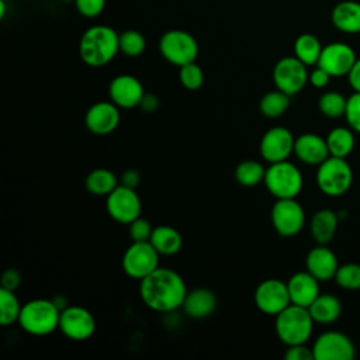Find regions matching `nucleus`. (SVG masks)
<instances>
[{
  "label": "nucleus",
  "instance_id": "nucleus-22",
  "mask_svg": "<svg viewBox=\"0 0 360 360\" xmlns=\"http://www.w3.org/2000/svg\"><path fill=\"white\" fill-rule=\"evenodd\" d=\"M181 308L187 316L193 319H202L215 311L217 297L208 288H194L187 291Z\"/></svg>",
  "mask_w": 360,
  "mask_h": 360
},
{
  "label": "nucleus",
  "instance_id": "nucleus-34",
  "mask_svg": "<svg viewBox=\"0 0 360 360\" xmlns=\"http://www.w3.org/2000/svg\"><path fill=\"white\" fill-rule=\"evenodd\" d=\"M335 281L345 290H360V264L346 263L338 267Z\"/></svg>",
  "mask_w": 360,
  "mask_h": 360
},
{
  "label": "nucleus",
  "instance_id": "nucleus-19",
  "mask_svg": "<svg viewBox=\"0 0 360 360\" xmlns=\"http://www.w3.org/2000/svg\"><path fill=\"white\" fill-rule=\"evenodd\" d=\"M294 155L307 165H321L325 159L330 156L326 138H322L314 132L301 134L295 138Z\"/></svg>",
  "mask_w": 360,
  "mask_h": 360
},
{
  "label": "nucleus",
  "instance_id": "nucleus-43",
  "mask_svg": "<svg viewBox=\"0 0 360 360\" xmlns=\"http://www.w3.org/2000/svg\"><path fill=\"white\" fill-rule=\"evenodd\" d=\"M141 181V174L136 169H127L122 176H121V183L122 186H127L129 188H136Z\"/></svg>",
  "mask_w": 360,
  "mask_h": 360
},
{
  "label": "nucleus",
  "instance_id": "nucleus-6",
  "mask_svg": "<svg viewBox=\"0 0 360 360\" xmlns=\"http://www.w3.org/2000/svg\"><path fill=\"white\" fill-rule=\"evenodd\" d=\"M353 170L345 158L329 156L316 170V184L329 197H340L352 187Z\"/></svg>",
  "mask_w": 360,
  "mask_h": 360
},
{
  "label": "nucleus",
  "instance_id": "nucleus-23",
  "mask_svg": "<svg viewBox=\"0 0 360 360\" xmlns=\"http://www.w3.org/2000/svg\"><path fill=\"white\" fill-rule=\"evenodd\" d=\"M332 24L342 32L359 34L360 32V3L345 0L338 3L330 14Z\"/></svg>",
  "mask_w": 360,
  "mask_h": 360
},
{
  "label": "nucleus",
  "instance_id": "nucleus-5",
  "mask_svg": "<svg viewBox=\"0 0 360 360\" xmlns=\"http://www.w3.org/2000/svg\"><path fill=\"white\" fill-rule=\"evenodd\" d=\"M263 183L267 191L277 200L295 198L302 190L304 179L300 169L287 159L270 163L266 169Z\"/></svg>",
  "mask_w": 360,
  "mask_h": 360
},
{
  "label": "nucleus",
  "instance_id": "nucleus-41",
  "mask_svg": "<svg viewBox=\"0 0 360 360\" xmlns=\"http://www.w3.org/2000/svg\"><path fill=\"white\" fill-rule=\"evenodd\" d=\"M330 75L322 69L321 66H316L311 73H309V77H308V82L316 87V89H323L329 84V80H330Z\"/></svg>",
  "mask_w": 360,
  "mask_h": 360
},
{
  "label": "nucleus",
  "instance_id": "nucleus-12",
  "mask_svg": "<svg viewBox=\"0 0 360 360\" xmlns=\"http://www.w3.org/2000/svg\"><path fill=\"white\" fill-rule=\"evenodd\" d=\"M59 330L70 340L83 342L94 335L96 319L87 308L68 305L60 311Z\"/></svg>",
  "mask_w": 360,
  "mask_h": 360
},
{
  "label": "nucleus",
  "instance_id": "nucleus-7",
  "mask_svg": "<svg viewBox=\"0 0 360 360\" xmlns=\"http://www.w3.org/2000/svg\"><path fill=\"white\" fill-rule=\"evenodd\" d=\"M159 256L149 240L132 242L122 255V270L128 277L141 281L159 267Z\"/></svg>",
  "mask_w": 360,
  "mask_h": 360
},
{
  "label": "nucleus",
  "instance_id": "nucleus-20",
  "mask_svg": "<svg viewBox=\"0 0 360 360\" xmlns=\"http://www.w3.org/2000/svg\"><path fill=\"white\" fill-rule=\"evenodd\" d=\"M305 267L316 280L328 281L335 278L339 263L336 255L326 245H318L308 252Z\"/></svg>",
  "mask_w": 360,
  "mask_h": 360
},
{
  "label": "nucleus",
  "instance_id": "nucleus-9",
  "mask_svg": "<svg viewBox=\"0 0 360 360\" xmlns=\"http://www.w3.org/2000/svg\"><path fill=\"white\" fill-rule=\"evenodd\" d=\"M273 228L280 236H295L305 225V211L295 198L277 200L270 211Z\"/></svg>",
  "mask_w": 360,
  "mask_h": 360
},
{
  "label": "nucleus",
  "instance_id": "nucleus-37",
  "mask_svg": "<svg viewBox=\"0 0 360 360\" xmlns=\"http://www.w3.org/2000/svg\"><path fill=\"white\" fill-rule=\"evenodd\" d=\"M345 118L349 127L360 134V91H354L350 97H347Z\"/></svg>",
  "mask_w": 360,
  "mask_h": 360
},
{
  "label": "nucleus",
  "instance_id": "nucleus-2",
  "mask_svg": "<svg viewBox=\"0 0 360 360\" xmlns=\"http://www.w3.org/2000/svg\"><path fill=\"white\" fill-rule=\"evenodd\" d=\"M120 51V35L107 25L90 27L80 38L79 53L82 60L91 66L100 68L114 59Z\"/></svg>",
  "mask_w": 360,
  "mask_h": 360
},
{
  "label": "nucleus",
  "instance_id": "nucleus-3",
  "mask_svg": "<svg viewBox=\"0 0 360 360\" xmlns=\"http://www.w3.org/2000/svg\"><path fill=\"white\" fill-rule=\"evenodd\" d=\"M60 309L53 300L35 298L22 304L18 325L32 336H46L59 329Z\"/></svg>",
  "mask_w": 360,
  "mask_h": 360
},
{
  "label": "nucleus",
  "instance_id": "nucleus-15",
  "mask_svg": "<svg viewBox=\"0 0 360 360\" xmlns=\"http://www.w3.org/2000/svg\"><path fill=\"white\" fill-rule=\"evenodd\" d=\"M295 138L290 129L284 127H273L267 129L259 145L262 158L269 163L287 160L294 153Z\"/></svg>",
  "mask_w": 360,
  "mask_h": 360
},
{
  "label": "nucleus",
  "instance_id": "nucleus-27",
  "mask_svg": "<svg viewBox=\"0 0 360 360\" xmlns=\"http://www.w3.org/2000/svg\"><path fill=\"white\" fill-rule=\"evenodd\" d=\"M353 132L354 131L350 127H336L329 131V134L326 135V143L330 156L346 159L353 152L356 145Z\"/></svg>",
  "mask_w": 360,
  "mask_h": 360
},
{
  "label": "nucleus",
  "instance_id": "nucleus-32",
  "mask_svg": "<svg viewBox=\"0 0 360 360\" xmlns=\"http://www.w3.org/2000/svg\"><path fill=\"white\" fill-rule=\"evenodd\" d=\"M22 305L20 304L14 291L0 287V323L8 326L18 322Z\"/></svg>",
  "mask_w": 360,
  "mask_h": 360
},
{
  "label": "nucleus",
  "instance_id": "nucleus-13",
  "mask_svg": "<svg viewBox=\"0 0 360 360\" xmlns=\"http://www.w3.org/2000/svg\"><path fill=\"white\" fill-rule=\"evenodd\" d=\"M255 305L266 315H277L291 304L287 283L278 278L263 280L253 294Z\"/></svg>",
  "mask_w": 360,
  "mask_h": 360
},
{
  "label": "nucleus",
  "instance_id": "nucleus-4",
  "mask_svg": "<svg viewBox=\"0 0 360 360\" xmlns=\"http://www.w3.org/2000/svg\"><path fill=\"white\" fill-rule=\"evenodd\" d=\"M315 321L312 319L308 308L290 304L285 309L276 315L274 329L277 338L285 345L307 343L312 335Z\"/></svg>",
  "mask_w": 360,
  "mask_h": 360
},
{
  "label": "nucleus",
  "instance_id": "nucleus-33",
  "mask_svg": "<svg viewBox=\"0 0 360 360\" xmlns=\"http://www.w3.org/2000/svg\"><path fill=\"white\" fill-rule=\"evenodd\" d=\"M347 98L338 91H326L318 100L319 111L328 118L345 117Z\"/></svg>",
  "mask_w": 360,
  "mask_h": 360
},
{
  "label": "nucleus",
  "instance_id": "nucleus-29",
  "mask_svg": "<svg viewBox=\"0 0 360 360\" xmlns=\"http://www.w3.org/2000/svg\"><path fill=\"white\" fill-rule=\"evenodd\" d=\"M319 39L312 34H301L294 42V56H297L307 66L316 65L322 52Z\"/></svg>",
  "mask_w": 360,
  "mask_h": 360
},
{
  "label": "nucleus",
  "instance_id": "nucleus-14",
  "mask_svg": "<svg viewBox=\"0 0 360 360\" xmlns=\"http://www.w3.org/2000/svg\"><path fill=\"white\" fill-rule=\"evenodd\" d=\"M314 360H352L356 356V347L350 338L338 330L321 333L314 345Z\"/></svg>",
  "mask_w": 360,
  "mask_h": 360
},
{
  "label": "nucleus",
  "instance_id": "nucleus-18",
  "mask_svg": "<svg viewBox=\"0 0 360 360\" xmlns=\"http://www.w3.org/2000/svg\"><path fill=\"white\" fill-rule=\"evenodd\" d=\"M143 94L142 83L132 75H118L108 86L110 100L120 108L139 107Z\"/></svg>",
  "mask_w": 360,
  "mask_h": 360
},
{
  "label": "nucleus",
  "instance_id": "nucleus-46",
  "mask_svg": "<svg viewBox=\"0 0 360 360\" xmlns=\"http://www.w3.org/2000/svg\"><path fill=\"white\" fill-rule=\"evenodd\" d=\"M6 1H7V0H6Z\"/></svg>",
  "mask_w": 360,
  "mask_h": 360
},
{
  "label": "nucleus",
  "instance_id": "nucleus-44",
  "mask_svg": "<svg viewBox=\"0 0 360 360\" xmlns=\"http://www.w3.org/2000/svg\"><path fill=\"white\" fill-rule=\"evenodd\" d=\"M347 80L354 91H360V58L356 59L352 69L347 73Z\"/></svg>",
  "mask_w": 360,
  "mask_h": 360
},
{
  "label": "nucleus",
  "instance_id": "nucleus-42",
  "mask_svg": "<svg viewBox=\"0 0 360 360\" xmlns=\"http://www.w3.org/2000/svg\"><path fill=\"white\" fill-rule=\"evenodd\" d=\"M21 281V274L15 269H7L1 274V288H7L14 291Z\"/></svg>",
  "mask_w": 360,
  "mask_h": 360
},
{
  "label": "nucleus",
  "instance_id": "nucleus-31",
  "mask_svg": "<svg viewBox=\"0 0 360 360\" xmlns=\"http://www.w3.org/2000/svg\"><path fill=\"white\" fill-rule=\"evenodd\" d=\"M266 169L257 160H243L235 167V179L239 184L245 187H253L263 183Z\"/></svg>",
  "mask_w": 360,
  "mask_h": 360
},
{
  "label": "nucleus",
  "instance_id": "nucleus-1",
  "mask_svg": "<svg viewBox=\"0 0 360 360\" xmlns=\"http://www.w3.org/2000/svg\"><path fill=\"white\" fill-rule=\"evenodd\" d=\"M187 291L183 277L167 267H158L139 281V295L143 304L162 314L180 308Z\"/></svg>",
  "mask_w": 360,
  "mask_h": 360
},
{
  "label": "nucleus",
  "instance_id": "nucleus-16",
  "mask_svg": "<svg viewBox=\"0 0 360 360\" xmlns=\"http://www.w3.org/2000/svg\"><path fill=\"white\" fill-rule=\"evenodd\" d=\"M357 56L354 49L345 42H332L322 48L316 66L325 69L332 77L347 76Z\"/></svg>",
  "mask_w": 360,
  "mask_h": 360
},
{
  "label": "nucleus",
  "instance_id": "nucleus-17",
  "mask_svg": "<svg viewBox=\"0 0 360 360\" xmlns=\"http://www.w3.org/2000/svg\"><path fill=\"white\" fill-rule=\"evenodd\" d=\"M120 107L110 101H98L89 107L84 115L86 128L94 135H108L117 129L121 114Z\"/></svg>",
  "mask_w": 360,
  "mask_h": 360
},
{
  "label": "nucleus",
  "instance_id": "nucleus-10",
  "mask_svg": "<svg viewBox=\"0 0 360 360\" xmlns=\"http://www.w3.org/2000/svg\"><path fill=\"white\" fill-rule=\"evenodd\" d=\"M309 73L307 65L297 56L281 58L273 69V82L276 89L284 91L288 96L300 93L308 83Z\"/></svg>",
  "mask_w": 360,
  "mask_h": 360
},
{
  "label": "nucleus",
  "instance_id": "nucleus-8",
  "mask_svg": "<svg viewBox=\"0 0 360 360\" xmlns=\"http://www.w3.org/2000/svg\"><path fill=\"white\" fill-rule=\"evenodd\" d=\"M162 56L176 66H183L195 62L198 55V45L194 37L181 30H170L165 32L159 42Z\"/></svg>",
  "mask_w": 360,
  "mask_h": 360
},
{
  "label": "nucleus",
  "instance_id": "nucleus-35",
  "mask_svg": "<svg viewBox=\"0 0 360 360\" xmlns=\"http://www.w3.org/2000/svg\"><path fill=\"white\" fill-rule=\"evenodd\" d=\"M145 46L146 42L143 35L135 30L124 31L120 35V51L127 56H139L145 51Z\"/></svg>",
  "mask_w": 360,
  "mask_h": 360
},
{
  "label": "nucleus",
  "instance_id": "nucleus-21",
  "mask_svg": "<svg viewBox=\"0 0 360 360\" xmlns=\"http://www.w3.org/2000/svg\"><path fill=\"white\" fill-rule=\"evenodd\" d=\"M291 304L308 308L319 292V280H316L309 271H298L287 281Z\"/></svg>",
  "mask_w": 360,
  "mask_h": 360
},
{
  "label": "nucleus",
  "instance_id": "nucleus-25",
  "mask_svg": "<svg viewBox=\"0 0 360 360\" xmlns=\"http://www.w3.org/2000/svg\"><path fill=\"white\" fill-rule=\"evenodd\" d=\"M149 242L153 245L159 255L165 256L176 255L183 246L181 233L170 225H159L153 228Z\"/></svg>",
  "mask_w": 360,
  "mask_h": 360
},
{
  "label": "nucleus",
  "instance_id": "nucleus-24",
  "mask_svg": "<svg viewBox=\"0 0 360 360\" xmlns=\"http://www.w3.org/2000/svg\"><path fill=\"white\" fill-rule=\"evenodd\" d=\"M311 235L318 245H328L338 229V215L329 208L316 211L311 218Z\"/></svg>",
  "mask_w": 360,
  "mask_h": 360
},
{
  "label": "nucleus",
  "instance_id": "nucleus-38",
  "mask_svg": "<svg viewBox=\"0 0 360 360\" xmlns=\"http://www.w3.org/2000/svg\"><path fill=\"white\" fill-rule=\"evenodd\" d=\"M128 232L132 239V242H146L150 239L153 228L150 226L149 221L138 217L128 225Z\"/></svg>",
  "mask_w": 360,
  "mask_h": 360
},
{
  "label": "nucleus",
  "instance_id": "nucleus-39",
  "mask_svg": "<svg viewBox=\"0 0 360 360\" xmlns=\"http://www.w3.org/2000/svg\"><path fill=\"white\" fill-rule=\"evenodd\" d=\"M75 3L79 13L89 18L98 15L105 6V0H75Z\"/></svg>",
  "mask_w": 360,
  "mask_h": 360
},
{
  "label": "nucleus",
  "instance_id": "nucleus-11",
  "mask_svg": "<svg viewBox=\"0 0 360 360\" xmlns=\"http://www.w3.org/2000/svg\"><path fill=\"white\" fill-rule=\"evenodd\" d=\"M108 215L124 225H129L134 219L141 217L142 204L135 188L118 184L105 200Z\"/></svg>",
  "mask_w": 360,
  "mask_h": 360
},
{
  "label": "nucleus",
  "instance_id": "nucleus-40",
  "mask_svg": "<svg viewBox=\"0 0 360 360\" xmlns=\"http://www.w3.org/2000/svg\"><path fill=\"white\" fill-rule=\"evenodd\" d=\"M284 357L285 360H312L314 352H312V347H308L305 343L292 345V346H287Z\"/></svg>",
  "mask_w": 360,
  "mask_h": 360
},
{
  "label": "nucleus",
  "instance_id": "nucleus-36",
  "mask_svg": "<svg viewBox=\"0 0 360 360\" xmlns=\"http://www.w3.org/2000/svg\"><path fill=\"white\" fill-rule=\"evenodd\" d=\"M179 79L187 90H198L204 83V73L195 62H190L180 66Z\"/></svg>",
  "mask_w": 360,
  "mask_h": 360
},
{
  "label": "nucleus",
  "instance_id": "nucleus-28",
  "mask_svg": "<svg viewBox=\"0 0 360 360\" xmlns=\"http://www.w3.org/2000/svg\"><path fill=\"white\" fill-rule=\"evenodd\" d=\"M86 188L89 193L94 195H108L120 183L117 176L104 167H98L91 170L84 180Z\"/></svg>",
  "mask_w": 360,
  "mask_h": 360
},
{
  "label": "nucleus",
  "instance_id": "nucleus-30",
  "mask_svg": "<svg viewBox=\"0 0 360 360\" xmlns=\"http://www.w3.org/2000/svg\"><path fill=\"white\" fill-rule=\"evenodd\" d=\"M290 107V96L281 90L267 91L259 101L260 112L267 118L281 117Z\"/></svg>",
  "mask_w": 360,
  "mask_h": 360
},
{
  "label": "nucleus",
  "instance_id": "nucleus-45",
  "mask_svg": "<svg viewBox=\"0 0 360 360\" xmlns=\"http://www.w3.org/2000/svg\"><path fill=\"white\" fill-rule=\"evenodd\" d=\"M139 107L145 111V112H153L158 110L159 107V98L158 96L152 94V93H145L142 100H141V104Z\"/></svg>",
  "mask_w": 360,
  "mask_h": 360
},
{
  "label": "nucleus",
  "instance_id": "nucleus-26",
  "mask_svg": "<svg viewBox=\"0 0 360 360\" xmlns=\"http://www.w3.org/2000/svg\"><path fill=\"white\" fill-rule=\"evenodd\" d=\"M308 311L316 323H332L340 316L342 304L332 294H319L308 307Z\"/></svg>",
  "mask_w": 360,
  "mask_h": 360
}]
</instances>
